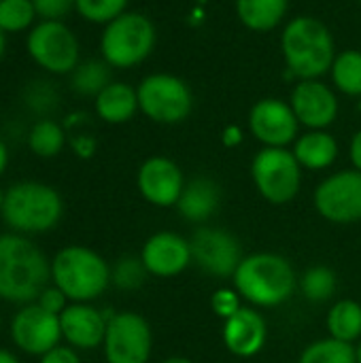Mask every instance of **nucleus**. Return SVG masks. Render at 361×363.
I'll list each match as a JSON object with an SVG mask.
<instances>
[{
    "label": "nucleus",
    "mask_w": 361,
    "mask_h": 363,
    "mask_svg": "<svg viewBox=\"0 0 361 363\" xmlns=\"http://www.w3.org/2000/svg\"><path fill=\"white\" fill-rule=\"evenodd\" d=\"M0 363H21V359L17 357L15 351H11L6 347H0Z\"/></svg>",
    "instance_id": "42"
},
{
    "label": "nucleus",
    "mask_w": 361,
    "mask_h": 363,
    "mask_svg": "<svg viewBox=\"0 0 361 363\" xmlns=\"http://www.w3.org/2000/svg\"><path fill=\"white\" fill-rule=\"evenodd\" d=\"M51 283L70 302L94 304L111 287V264L85 245H66L51 257Z\"/></svg>",
    "instance_id": "5"
},
{
    "label": "nucleus",
    "mask_w": 361,
    "mask_h": 363,
    "mask_svg": "<svg viewBox=\"0 0 361 363\" xmlns=\"http://www.w3.org/2000/svg\"><path fill=\"white\" fill-rule=\"evenodd\" d=\"M9 162H11V153H9V147H6V143L0 138V177L6 172V168H9Z\"/></svg>",
    "instance_id": "41"
},
{
    "label": "nucleus",
    "mask_w": 361,
    "mask_h": 363,
    "mask_svg": "<svg viewBox=\"0 0 361 363\" xmlns=\"http://www.w3.org/2000/svg\"><path fill=\"white\" fill-rule=\"evenodd\" d=\"M234 289L255 308H277L291 300L298 289V274L291 262L279 253L260 251L245 255L232 277Z\"/></svg>",
    "instance_id": "3"
},
{
    "label": "nucleus",
    "mask_w": 361,
    "mask_h": 363,
    "mask_svg": "<svg viewBox=\"0 0 361 363\" xmlns=\"http://www.w3.org/2000/svg\"><path fill=\"white\" fill-rule=\"evenodd\" d=\"M26 143H28V149L36 157L51 160V157H57L68 145V132L60 121L51 117H43L30 125L26 134Z\"/></svg>",
    "instance_id": "24"
},
{
    "label": "nucleus",
    "mask_w": 361,
    "mask_h": 363,
    "mask_svg": "<svg viewBox=\"0 0 361 363\" xmlns=\"http://www.w3.org/2000/svg\"><path fill=\"white\" fill-rule=\"evenodd\" d=\"M26 51L47 74H70L81 62L77 34L57 19H38L26 36Z\"/></svg>",
    "instance_id": "8"
},
{
    "label": "nucleus",
    "mask_w": 361,
    "mask_h": 363,
    "mask_svg": "<svg viewBox=\"0 0 361 363\" xmlns=\"http://www.w3.org/2000/svg\"><path fill=\"white\" fill-rule=\"evenodd\" d=\"M0 330H2V313H0Z\"/></svg>",
    "instance_id": "47"
},
{
    "label": "nucleus",
    "mask_w": 361,
    "mask_h": 363,
    "mask_svg": "<svg viewBox=\"0 0 361 363\" xmlns=\"http://www.w3.org/2000/svg\"><path fill=\"white\" fill-rule=\"evenodd\" d=\"M185 177L179 164L166 155H151L147 157L138 172H136V187L145 202L157 208H170L177 206L183 187Z\"/></svg>",
    "instance_id": "15"
},
{
    "label": "nucleus",
    "mask_w": 361,
    "mask_h": 363,
    "mask_svg": "<svg viewBox=\"0 0 361 363\" xmlns=\"http://www.w3.org/2000/svg\"><path fill=\"white\" fill-rule=\"evenodd\" d=\"M300 121L289 102L262 98L249 111V132L262 147H289L296 143Z\"/></svg>",
    "instance_id": "14"
},
{
    "label": "nucleus",
    "mask_w": 361,
    "mask_h": 363,
    "mask_svg": "<svg viewBox=\"0 0 361 363\" xmlns=\"http://www.w3.org/2000/svg\"><path fill=\"white\" fill-rule=\"evenodd\" d=\"M149 272L143 266L140 255H123L111 266V285L121 291H136L145 285Z\"/></svg>",
    "instance_id": "32"
},
{
    "label": "nucleus",
    "mask_w": 361,
    "mask_h": 363,
    "mask_svg": "<svg viewBox=\"0 0 361 363\" xmlns=\"http://www.w3.org/2000/svg\"><path fill=\"white\" fill-rule=\"evenodd\" d=\"M140 259L149 277L172 279L189 268L191 247L185 236L170 230H162L145 240L140 249Z\"/></svg>",
    "instance_id": "17"
},
{
    "label": "nucleus",
    "mask_w": 361,
    "mask_h": 363,
    "mask_svg": "<svg viewBox=\"0 0 361 363\" xmlns=\"http://www.w3.org/2000/svg\"><path fill=\"white\" fill-rule=\"evenodd\" d=\"M136 94L140 113L155 123H181L189 117L194 108V96L189 85L181 77L170 72L147 74L138 83Z\"/></svg>",
    "instance_id": "9"
},
{
    "label": "nucleus",
    "mask_w": 361,
    "mask_h": 363,
    "mask_svg": "<svg viewBox=\"0 0 361 363\" xmlns=\"http://www.w3.org/2000/svg\"><path fill=\"white\" fill-rule=\"evenodd\" d=\"M64 217L62 194L43 181H17L4 189L0 219L9 232L21 236H40L53 232Z\"/></svg>",
    "instance_id": "2"
},
{
    "label": "nucleus",
    "mask_w": 361,
    "mask_h": 363,
    "mask_svg": "<svg viewBox=\"0 0 361 363\" xmlns=\"http://www.w3.org/2000/svg\"><path fill=\"white\" fill-rule=\"evenodd\" d=\"M285 68L300 81L321 79L336 57V43L330 28L311 15L294 17L281 34Z\"/></svg>",
    "instance_id": "4"
},
{
    "label": "nucleus",
    "mask_w": 361,
    "mask_h": 363,
    "mask_svg": "<svg viewBox=\"0 0 361 363\" xmlns=\"http://www.w3.org/2000/svg\"><path fill=\"white\" fill-rule=\"evenodd\" d=\"M4 51H6V34L0 30V62H2V57H4Z\"/></svg>",
    "instance_id": "43"
},
{
    "label": "nucleus",
    "mask_w": 361,
    "mask_h": 363,
    "mask_svg": "<svg viewBox=\"0 0 361 363\" xmlns=\"http://www.w3.org/2000/svg\"><path fill=\"white\" fill-rule=\"evenodd\" d=\"M315 211L330 223L349 225L361 221V172L338 170L326 177L313 194Z\"/></svg>",
    "instance_id": "12"
},
{
    "label": "nucleus",
    "mask_w": 361,
    "mask_h": 363,
    "mask_svg": "<svg viewBox=\"0 0 361 363\" xmlns=\"http://www.w3.org/2000/svg\"><path fill=\"white\" fill-rule=\"evenodd\" d=\"M38 363H83L81 355L77 349L68 347V345H57L55 349H51L49 353H45L43 357H38Z\"/></svg>",
    "instance_id": "38"
},
{
    "label": "nucleus",
    "mask_w": 361,
    "mask_h": 363,
    "mask_svg": "<svg viewBox=\"0 0 361 363\" xmlns=\"http://www.w3.org/2000/svg\"><path fill=\"white\" fill-rule=\"evenodd\" d=\"M332 81L338 91L351 98H361V51L345 49L336 53L334 64L330 68Z\"/></svg>",
    "instance_id": "27"
},
{
    "label": "nucleus",
    "mask_w": 361,
    "mask_h": 363,
    "mask_svg": "<svg viewBox=\"0 0 361 363\" xmlns=\"http://www.w3.org/2000/svg\"><path fill=\"white\" fill-rule=\"evenodd\" d=\"M221 338L232 355L240 359L255 357L268 340L266 319L262 317V313H257L255 306H243L238 313L223 321Z\"/></svg>",
    "instance_id": "19"
},
{
    "label": "nucleus",
    "mask_w": 361,
    "mask_h": 363,
    "mask_svg": "<svg viewBox=\"0 0 361 363\" xmlns=\"http://www.w3.org/2000/svg\"><path fill=\"white\" fill-rule=\"evenodd\" d=\"M2 204H4V189L0 187V213H2Z\"/></svg>",
    "instance_id": "46"
},
{
    "label": "nucleus",
    "mask_w": 361,
    "mask_h": 363,
    "mask_svg": "<svg viewBox=\"0 0 361 363\" xmlns=\"http://www.w3.org/2000/svg\"><path fill=\"white\" fill-rule=\"evenodd\" d=\"M153 332L149 321L134 311L113 313L106 325L102 355L106 363H149Z\"/></svg>",
    "instance_id": "10"
},
{
    "label": "nucleus",
    "mask_w": 361,
    "mask_h": 363,
    "mask_svg": "<svg viewBox=\"0 0 361 363\" xmlns=\"http://www.w3.org/2000/svg\"><path fill=\"white\" fill-rule=\"evenodd\" d=\"M211 306H213V313L226 321V319H230L234 313H238L243 308V298H240V294L234 287L232 289L223 287V289H217L213 294Z\"/></svg>",
    "instance_id": "34"
},
{
    "label": "nucleus",
    "mask_w": 361,
    "mask_h": 363,
    "mask_svg": "<svg viewBox=\"0 0 361 363\" xmlns=\"http://www.w3.org/2000/svg\"><path fill=\"white\" fill-rule=\"evenodd\" d=\"M111 66L104 60H81L79 66L70 72V87L79 96L96 98L111 83Z\"/></svg>",
    "instance_id": "26"
},
{
    "label": "nucleus",
    "mask_w": 361,
    "mask_h": 363,
    "mask_svg": "<svg viewBox=\"0 0 361 363\" xmlns=\"http://www.w3.org/2000/svg\"><path fill=\"white\" fill-rule=\"evenodd\" d=\"M251 179L266 202L281 206L298 198L302 187V166L289 147H262L253 155Z\"/></svg>",
    "instance_id": "7"
},
{
    "label": "nucleus",
    "mask_w": 361,
    "mask_h": 363,
    "mask_svg": "<svg viewBox=\"0 0 361 363\" xmlns=\"http://www.w3.org/2000/svg\"><path fill=\"white\" fill-rule=\"evenodd\" d=\"M38 19H57L64 21V17L74 11V0H32Z\"/></svg>",
    "instance_id": "36"
},
{
    "label": "nucleus",
    "mask_w": 361,
    "mask_h": 363,
    "mask_svg": "<svg viewBox=\"0 0 361 363\" xmlns=\"http://www.w3.org/2000/svg\"><path fill=\"white\" fill-rule=\"evenodd\" d=\"M330 338L357 345L361 340V304L355 300H338L326 317Z\"/></svg>",
    "instance_id": "25"
},
{
    "label": "nucleus",
    "mask_w": 361,
    "mask_h": 363,
    "mask_svg": "<svg viewBox=\"0 0 361 363\" xmlns=\"http://www.w3.org/2000/svg\"><path fill=\"white\" fill-rule=\"evenodd\" d=\"M68 145H70V151L79 157V160H91L98 151V143L91 134H85V132H77L68 138Z\"/></svg>",
    "instance_id": "37"
},
{
    "label": "nucleus",
    "mask_w": 361,
    "mask_h": 363,
    "mask_svg": "<svg viewBox=\"0 0 361 363\" xmlns=\"http://www.w3.org/2000/svg\"><path fill=\"white\" fill-rule=\"evenodd\" d=\"M94 111L98 119H102L104 123H111V125L128 123L140 111L136 87L123 81H111L94 98Z\"/></svg>",
    "instance_id": "21"
},
{
    "label": "nucleus",
    "mask_w": 361,
    "mask_h": 363,
    "mask_svg": "<svg viewBox=\"0 0 361 363\" xmlns=\"http://www.w3.org/2000/svg\"><path fill=\"white\" fill-rule=\"evenodd\" d=\"M38 15L32 0H0V30L4 34L30 32Z\"/></svg>",
    "instance_id": "31"
},
{
    "label": "nucleus",
    "mask_w": 361,
    "mask_h": 363,
    "mask_svg": "<svg viewBox=\"0 0 361 363\" xmlns=\"http://www.w3.org/2000/svg\"><path fill=\"white\" fill-rule=\"evenodd\" d=\"M21 100L30 113H34L38 119H43V117H51V113L57 108L60 94L49 79H34L23 85Z\"/></svg>",
    "instance_id": "30"
},
{
    "label": "nucleus",
    "mask_w": 361,
    "mask_h": 363,
    "mask_svg": "<svg viewBox=\"0 0 361 363\" xmlns=\"http://www.w3.org/2000/svg\"><path fill=\"white\" fill-rule=\"evenodd\" d=\"M9 338L19 353L38 359L62 345L60 317L43 311L36 302L17 306L9 323Z\"/></svg>",
    "instance_id": "11"
},
{
    "label": "nucleus",
    "mask_w": 361,
    "mask_h": 363,
    "mask_svg": "<svg viewBox=\"0 0 361 363\" xmlns=\"http://www.w3.org/2000/svg\"><path fill=\"white\" fill-rule=\"evenodd\" d=\"M302 170H326L338 160V140L328 130H306L291 147Z\"/></svg>",
    "instance_id": "22"
},
{
    "label": "nucleus",
    "mask_w": 361,
    "mask_h": 363,
    "mask_svg": "<svg viewBox=\"0 0 361 363\" xmlns=\"http://www.w3.org/2000/svg\"><path fill=\"white\" fill-rule=\"evenodd\" d=\"M111 315L113 311H100L89 302H70L60 315L62 342L79 353L102 349Z\"/></svg>",
    "instance_id": "16"
},
{
    "label": "nucleus",
    "mask_w": 361,
    "mask_h": 363,
    "mask_svg": "<svg viewBox=\"0 0 361 363\" xmlns=\"http://www.w3.org/2000/svg\"><path fill=\"white\" fill-rule=\"evenodd\" d=\"M221 206V187L211 177H194L185 183L177 202L179 215L187 223L209 221Z\"/></svg>",
    "instance_id": "20"
},
{
    "label": "nucleus",
    "mask_w": 361,
    "mask_h": 363,
    "mask_svg": "<svg viewBox=\"0 0 361 363\" xmlns=\"http://www.w3.org/2000/svg\"><path fill=\"white\" fill-rule=\"evenodd\" d=\"M298 363H357L355 345L336 338H321L304 347Z\"/></svg>",
    "instance_id": "29"
},
{
    "label": "nucleus",
    "mask_w": 361,
    "mask_h": 363,
    "mask_svg": "<svg viewBox=\"0 0 361 363\" xmlns=\"http://www.w3.org/2000/svg\"><path fill=\"white\" fill-rule=\"evenodd\" d=\"M160 363H194L191 359H187V357H168V359H162Z\"/></svg>",
    "instance_id": "44"
},
{
    "label": "nucleus",
    "mask_w": 361,
    "mask_h": 363,
    "mask_svg": "<svg viewBox=\"0 0 361 363\" xmlns=\"http://www.w3.org/2000/svg\"><path fill=\"white\" fill-rule=\"evenodd\" d=\"M155 40L157 32L153 21L138 11H126L104 26L100 34V53L111 68L128 70L151 55Z\"/></svg>",
    "instance_id": "6"
},
{
    "label": "nucleus",
    "mask_w": 361,
    "mask_h": 363,
    "mask_svg": "<svg viewBox=\"0 0 361 363\" xmlns=\"http://www.w3.org/2000/svg\"><path fill=\"white\" fill-rule=\"evenodd\" d=\"M360 4H361V0H360Z\"/></svg>",
    "instance_id": "48"
},
{
    "label": "nucleus",
    "mask_w": 361,
    "mask_h": 363,
    "mask_svg": "<svg viewBox=\"0 0 361 363\" xmlns=\"http://www.w3.org/2000/svg\"><path fill=\"white\" fill-rule=\"evenodd\" d=\"M298 289L313 304L330 302L338 291V277L328 266H311L298 277Z\"/></svg>",
    "instance_id": "28"
},
{
    "label": "nucleus",
    "mask_w": 361,
    "mask_h": 363,
    "mask_svg": "<svg viewBox=\"0 0 361 363\" xmlns=\"http://www.w3.org/2000/svg\"><path fill=\"white\" fill-rule=\"evenodd\" d=\"M189 247L191 264L215 279H232L245 257L240 240L223 228H198Z\"/></svg>",
    "instance_id": "13"
},
{
    "label": "nucleus",
    "mask_w": 361,
    "mask_h": 363,
    "mask_svg": "<svg viewBox=\"0 0 361 363\" xmlns=\"http://www.w3.org/2000/svg\"><path fill=\"white\" fill-rule=\"evenodd\" d=\"M221 143H223V147H228V149L238 147V145L243 143V130H240L238 125H234V123L226 125L223 132H221Z\"/></svg>",
    "instance_id": "39"
},
{
    "label": "nucleus",
    "mask_w": 361,
    "mask_h": 363,
    "mask_svg": "<svg viewBox=\"0 0 361 363\" xmlns=\"http://www.w3.org/2000/svg\"><path fill=\"white\" fill-rule=\"evenodd\" d=\"M289 104L300 125H304L306 130H328L336 121L340 111L336 94L321 79L296 83L289 96Z\"/></svg>",
    "instance_id": "18"
},
{
    "label": "nucleus",
    "mask_w": 361,
    "mask_h": 363,
    "mask_svg": "<svg viewBox=\"0 0 361 363\" xmlns=\"http://www.w3.org/2000/svg\"><path fill=\"white\" fill-rule=\"evenodd\" d=\"M349 160L353 164L355 170L361 172V130H357L351 138V145H349Z\"/></svg>",
    "instance_id": "40"
},
{
    "label": "nucleus",
    "mask_w": 361,
    "mask_h": 363,
    "mask_svg": "<svg viewBox=\"0 0 361 363\" xmlns=\"http://www.w3.org/2000/svg\"><path fill=\"white\" fill-rule=\"evenodd\" d=\"M51 283V257L30 238L15 232L0 234V300L32 304Z\"/></svg>",
    "instance_id": "1"
},
{
    "label": "nucleus",
    "mask_w": 361,
    "mask_h": 363,
    "mask_svg": "<svg viewBox=\"0 0 361 363\" xmlns=\"http://www.w3.org/2000/svg\"><path fill=\"white\" fill-rule=\"evenodd\" d=\"M130 0H74V11L89 23L106 26L126 13Z\"/></svg>",
    "instance_id": "33"
},
{
    "label": "nucleus",
    "mask_w": 361,
    "mask_h": 363,
    "mask_svg": "<svg viewBox=\"0 0 361 363\" xmlns=\"http://www.w3.org/2000/svg\"><path fill=\"white\" fill-rule=\"evenodd\" d=\"M355 353H357V363H361V340L355 345Z\"/></svg>",
    "instance_id": "45"
},
{
    "label": "nucleus",
    "mask_w": 361,
    "mask_h": 363,
    "mask_svg": "<svg viewBox=\"0 0 361 363\" xmlns=\"http://www.w3.org/2000/svg\"><path fill=\"white\" fill-rule=\"evenodd\" d=\"M234 6L245 28L253 32H270L285 19L289 0H236Z\"/></svg>",
    "instance_id": "23"
},
{
    "label": "nucleus",
    "mask_w": 361,
    "mask_h": 363,
    "mask_svg": "<svg viewBox=\"0 0 361 363\" xmlns=\"http://www.w3.org/2000/svg\"><path fill=\"white\" fill-rule=\"evenodd\" d=\"M43 311H47V313H51V315H62L64 311H66V306L70 304V300L62 294V289H57L53 283H49L40 294H38V298L34 300Z\"/></svg>",
    "instance_id": "35"
}]
</instances>
